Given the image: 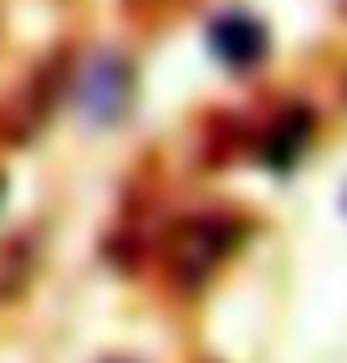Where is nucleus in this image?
I'll return each mask as SVG.
<instances>
[{"mask_svg": "<svg viewBox=\"0 0 347 363\" xmlns=\"http://www.w3.org/2000/svg\"><path fill=\"white\" fill-rule=\"evenodd\" d=\"M210 46L225 67H251V62L266 57V31L251 16H220L210 26Z\"/></svg>", "mask_w": 347, "mask_h": 363, "instance_id": "nucleus-2", "label": "nucleus"}, {"mask_svg": "<svg viewBox=\"0 0 347 363\" xmlns=\"http://www.w3.org/2000/svg\"><path fill=\"white\" fill-rule=\"evenodd\" d=\"M128 92H133L128 67H123L118 57H97L87 67V77H82V113L92 118V123H113V118L128 108Z\"/></svg>", "mask_w": 347, "mask_h": 363, "instance_id": "nucleus-1", "label": "nucleus"}]
</instances>
